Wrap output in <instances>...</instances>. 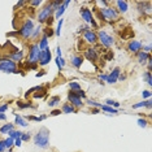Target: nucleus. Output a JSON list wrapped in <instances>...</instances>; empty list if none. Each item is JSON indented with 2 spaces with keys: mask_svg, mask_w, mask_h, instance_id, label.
<instances>
[{
  "mask_svg": "<svg viewBox=\"0 0 152 152\" xmlns=\"http://www.w3.org/2000/svg\"><path fill=\"white\" fill-rule=\"evenodd\" d=\"M15 124L18 126H22V127H27L29 126V124H27V121L23 118V117H21L20 115H16V118H15Z\"/></svg>",
  "mask_w": 152,
  "mask_h": 152,
  "instance_id": "obj_19",
  "label": "nucleus"
},
{
  "mask_svg": "<svg viewBox=\"0 0 152 152\" xmlns=\"http://www.w3.org/2000/svg\"><path fill=\"white\" fill-rule=\"evenodd\" d=\"M138 125H139V127H146L147 126V121L144 118H139L138 120Z\"/></svg>",
  "mask_w": 152,
  "mask_h": 152,
  "instance_id": "obj_39",
  "label": "nucleus"
},
{
  "mask_svg": "<svg viewBox=\"0 0 152 152\" xmlns=\"http://www.w3.org/2000/svg\"><path fill=\"white\" fill-rule=\"evenodd\" d=\"M85 57L90 61H96L98 60V51H96L95 48H88L85 52Z\"/></svg>",
  "mask_w": 152,
  "mask_h": 152,
  "instance_id": "obj_14",
  "label": "nucleus"
},
{
  "mask_svg": "<svg viewBox=\"0 0 152 152\" xmlns=\"http://www.w3.org/2000/svg\"><path fill=\"white\" fill-rule=\"evenodd\" d=\"M4 144H5L7 150H9V148H12L13 146H15V140H13L12 138H7V139L4 140Z\"/></svg>",
  "mask_w": 152,
  "mask_h": 152,
  "instance_id": "obj_30",
  "label": "nucleus"
},
{
  "mask_svg": "<svg viewBox=\"0 0 152 152\" xmlns=\"http://www.w3.org/2000/svg\"><path fill=\"white\" fill-rule=\"evenodd\" d=\"M33 30H34L33 21L31 20H26L25 23L20 27V30H17V34H18L21 38H23V39H29V38H31Z\"/></svg>",
  "mask_w": 152,
  "mask_h": 152,
  "instance_id": "obj_3",
  "label": "nucleus"
},
{
  "mask_svg": "<svg viewBox=\"0 0 152 152\" xmlns=\"http://www.w3.org/2000/svg\"><path fill=\"white\" fill-rule=\"evenodd\" d=\"M12 130H15V124H5V125L0 127V133L1 134H8Z\"/></svg>",
  "mask_w": 152,
  "mask_h": 152,
  "instance_id": "obj_21",
  "label": "nucleus"
},
{
  "mask_svg": "<svg viewBox=\"0 0 152 152\" xmlns=\"http://www.w3.org/2000/svg\"><path fill=\"white\" fill-rule=\"evenodd\" d=\"M87 104L90 107H95V108H99V109H100V107H102V104H100V103H96L95 100H88Z\"/></svg>",
  "mask_w": 152,
  "mask_h": 152,
  "instance_id": "obj_36",
  "label": "nucleus"
},
{
  "mask_svg": "<svg viewBox=\"0 0 152 152\" xmlns=\"http://www.w3.org/2000/svg\"><path fill=\"white\" fill-rule=\"evenodd\" d=\"M68 100H69V104L73 105L74 108H81V107L83 105V102H82V99L78 98V96L75 95L73 91H70L68 94Z\"/></svg>",
  "mask_w": 152,
  "mask_h": 152,
  "instance_id": "obj_10",
  "label": "nucleus"
},
{
  "mask_svg": "<svg viewBox=\"0 0 152 152\" xmlns=\"http://www.w3.org/2000/svg\"><path fill=\"white\" fill-rule=\"evenodd\" d=\"M39 47H38L37 43H34L30 46L29 48V56H27V63H29V65H35L38 64V58H39Z\"/></svg>",
  "mask_w": 152,
  "mask_h": 152,
  "instance_id": "obj_6",
  "label": "nucleus"
},
{
  "mask_svg": "<svg viewBox=\"0 0 152 152\" xmlns=\"http://www.w3.org/2000/svg\"><path fill=\"white\" fill-rule=\"evenodd\" d=\"M34 144L39 148H47L50 144V130L47 127H40L34 135Z\"/></svg>",
  "mask_w": 152,
  "mask_h": 152,
  "instance_id": "obj_1",
  "label": "nucleus"
},
{
  "mask_svg": "<svg viewBox=\"0 0 152 152\" xmlns=\"http://www.w3.org/2000/svg\"><path fill=\"white\" fill-rule=\"evenodd\" d=\"M53 13H55V11H53L52 5H51V3H48V4L44 7V8L40 9V12L38 13V22L39 23L47 22L48 20L53 16Z\"/></svg>",
  "mask_w": 152,
  "mask_h": 152,
  "instance_id": "obj_5",
  "label": "nucleus"
},
{
  "mask_svg": "<svg viewBox=\"0 0 152 152\" xmlns=\"http://www.w3.org/2000/svg\"><path fill=\"white\" fill-rule=\"evenodd\" d=\"M22 142H29L30 139H31V135H30L29 133H22V135H21V138H20Z\"/></svg>",
  "mask_w": 152,
  "mask_h": 152,
  "instance_id": "obj_34",
  "label": "nucleus"
},
{
  "mask_svg": "<svg viewBox=\"0 0 152 152\" xmlns=\"http://www.w3.org/2000/svg\"><path fill=\"white\" fill-rule=\"evenodd\" d=\"M42 33V26H37V27H34V30H33V34H31V38H34V39H35V38H38V35H39V34Z\"/></svg>",
  "mask_w": 152,
  "mask_h": 152,
  "instance_id": "obj_31",
  "label": "nucleus"
},
{
  "mask_svg": "<svg viewBox=\"0 0 152 152\" xmlns=\"http://www.w3.org/2000/svg\"><path fill=\"white\" fill-rule=\"evenodd\" d=\"M116 5H117V8H118V12L120 13H126L127 9H129V4H127V1L118 0V1H116Z\"/></svg>",
  "mask_w": 152,
  "mask_h": 152,
  "instance_id": "obj_17",
  "label": "nucleus"
},
{
  "mask_svg": "<svg viewBox=\"0 0 152 152\" xmlns=\"http://www.w3.org/2000/svg\"><path fill=\"white\" fill-rule=\"evenodd\" d=\"M65 9H66V7H64L63 4H61V5L56 9V11H55V18H57V20H58V18H61V16L64 15Z\"/></svg>",
  "mask_w": 152,
  "mask_h": 152,
  "instance_id": "obj_25",
  "label": "nucleus"
},
{
  "mask_svg": "<svg viewBox=\"0 0 152 152\" xmlns=\"http://www.w3.org/2000/svg\"><path fill=\"white\" fill-rule=\"evenodd\" d=\"M55 61H56V65H57V68L60 69V70L65 66V60L63 57H56V60H55Z\"/></svg>",
  "mask_w": 152,
  "mask_h": 152,
  "instance_id": "obj_29",
  "label": "nucleus"
},
{
  "mask_svg": "<svg viewBox=\"0 0 152 152\" xmlns=\"http://www.w3.org/2000/svg\"><path fill=\"white\" fill-rule=\"evenodd\" d=\"M7 120V116L4 113H0V121H5Z\"/></svg>",
  "mask_w": 152,
  "mask_h": 152,
  "instance_id": "obj_51",
  "label": "nucleus"
},
{
  "mask_svg": "<svg viewBox=\"0 0 152 152\" xmlns=\"http://www.w3.org/2000/svg\"><path fill=\"white\" fill-rule=\"evenodd\" d=\"M15 146L16 147H21L22 146V140L20 139V138H18V139H15Z\"/></svg>",
  "mask_w": 152,
  "mask_h": 152,
  "instance_id": "obj_46",
  "label": "nucleus"
},
{
  "mask_svg": "<svg viewBox=\"0 0 152 152\" xmlns=\"http://www.w3.org/2000/svg\"><path fill=\"white\" fill-rule=\"evenodd\" d=\"M51 58H52V53H51L50 47H48L44 51H40L39 58H38V64H39L40 66H46L47 64H50Z\"/></svg>",
  "mask_w": 152,
  "mask_h": 152,
  "instance_id": "obj_8",
  "label": "nucleus"
},
{
  "mask_svg": "<svg viewBox=\"0 0 152 152\" xmlns=\"http://www.w3.org/2000/svg\"><path fill=\"white\" fill-rule=\"evenodd\" d=\"M69 87H70V90L73 92H75V91H78V90H81V85L77 83V82H70V83H69Z\"/></svg>",
  "mask_w": 152,
  "mask_h": 152,
  "instance_id": "obj_32",
  "label": "nucleus"
},
{
  "mask_svg": "<svg viewBox=\"0 0 152 152\" xmlns=\"http://www.w3.org/2000/svg\"><path fill=\"white\" fill-rule=\"evenodd\" d=\"M58 104H60V96H52L48 100V107H51V108H53Z\"/></svg>",
  "mask_w": 152,
  "mask_h": 152,
  "instance_id": "obj_23",
  "label": "nucleus"
},
{
  "mask_svg": "<svg viewBox=\"0 0 152 152\" xmlns=\"http://www.w3.org/2000/svg\"><path fill=\"white\" fill-rule=\"evenodd\" d=\"M0 72H4V73H18L17 72V64L15 61L9 60L8 57L0 58Z\"/></svg>",
  "mask_w": 152,
  "mask_h": 152,
  "instance_id": "obj_4",
  "label": "nucleus"
},
{
  "mask_svg": "<svg viewBox=\"0 0 152 152\" xmlns=\"http://www.w3.org/2000/svg\"><path fill=\"white\" fill-rule=\"evenodd\" d=\"M143 79L147 82L148 86H152V77H151V72H146L143 73Z\"/></svg>",
  "mask_w": 152,
  "mask_h": 152,
  "instance_id": "obj_28",
  "label": "nucleus"
},
{
  "mask_svg": "<svg viewBox=\"0 0 152 152\" xmlns=\"http://www.w3.org/2000/svg\"><path fill=\"white\" fill-rule=\"evenodd\" d=\"M29 4L33 5V7H39L40 4H42V1H40V0H37V1H29Z\"/></svg>",
  "mask_w": 152,
  "mask_h": 152,
  "instance_id": "obj_42",
  "label": "nucleus"
},
{
  "mask_svg": "<svg viewBox=\"0 0 152 152\" xmlns=\"http://www.w3.org/2000/svg\"><path fill=\"white\" fill-rule=\"evenodd\" d=\"M9 60H12V61H22V58H23V51L21 50H17V51H13L12 53H9Z\"/></svg>",
  "mask_w": 152,
  "mask_h": 152,
  "instance_id": "obj_15",
  "label": "nucleus"
},
{
  "mask_svg": "<svg viewBox=\"0 0 152 152\" xmlns=\"http://www.w3.org/2000/svg\"><path fill=\"white\" fill-rule=\"evenodd\" d=\"M9 138H12L13 140L15 139H18V138H21L22 135V131H18V130H12V131H9Z\"/></svg>",
  "mask_w": 152,
  "mask_h": 152,
  "instance_id": "obj_26",
  "label": "nucleus"
},
{
  "mask_svg": "<svg viewBox=\"0 0 152 152\" xmlns=\"http://www.w3.org/2000/svg\"><path fill=\"white\" fill-rule=\"evenodd\" d=\"M146 107H147V108H148V109H150V108H151V107H152V102H151V99H148V100H147V102H146Z\"/></svg>",
  "mask_w": 152,
  "mask_h": 152,
  "instance_id": "obj_49",
  "label": "nucleus"
},
{
  "mask_svg": "<svg viewBox=\"0 0 152 152\" xmlns=\"http://www.w3.org/2000/svg\"><path fill=\"white\" fill-rule=\"evenodd\" d=\"M83 38H85L86 42L90 43V44H95L96 42H98V35H96V33L92 31L91 29L86 30L85 34H83Z\"/></svg>",
  "mask_w": 152,
  "mask_h": 152,
  "instance_id": "obj_13",
  "label": "nucleus"
},
{
  "mask_svg": "<svg viewBox=\"0 0 152 152\" xmlns=\"http://www.w3.org/2000/svg\"><path fill=\"white\" fill-rule=\"evenodd\" d=\"M38 47H39V51H44L46 48H48V38L43 34L42 39H40V42L38 43Z\"/></svg>",
  "mask_w": 152,
  "mask_h": 152,
  "instance_id": "obj_20",
  "label": "nucleus"
},
{
  "mask_svg": "<svg viewBox=\"0 0 152 152\" xmlns=\"http://www.w3.org/2000/svg\"><path fill=\"white\" fill-rule=\"evenodd\" d=\"M142 48H143V52H147V53H150V52H151V44H147V46H143Z\"/></svg>",
  "mask_w": 152,
  "mask_h": 152,
  "instance_id": "obj_41",
  "label": "nucleus"
},
{
  "mask_svg": "<svg viewBox=\"0 0 152 152\" xmlns=\"http://www.w3.org/2000/svg\"><path fill=\"white\" fill-rule=\"evenodd\" d=\"M60 110L58 109H55V110H52V112H51V116H57V115H60Z\"/></svg>",
  "mask_w": 152,
  "mask_h": 152,
  "instance_id": "obj_48",
  "label": "nucleus"
},
{
  "mask_svg": "<svg viewBox=\"0 0 152 152\" xmlns=\"http://www.w3.org/2000/svg\"><path fill=\"white\" fill-rule=\"evenodd\" d=\"M146 107V102H140V103H137V104H134L133 105V109H139V108H144Z\"/></svg>",
  "mask_w": 152,
  "mask_h": 152,
  "instance_id": "obj_37",
  "label": "nucleus"
},
{
  "mask_svg": "<svg viewBox=\"0 0 152 152\" xmlns=\"http://www.w3.org/2000/svg\"><path fill=\"white\" fill-rule=\"evenodd\" d=\"M96 35H98V40H100V43L107 48L112 47L113 44H115V38H113L112 35H109V34H107L104 30H100Z\"/></svg>",
  "mask_w": 152,
  "mask_h": 152,
  "instance_id": "obj_7",
  "label": "nucleus"
},
{
  "mask_svg": "<svg viewBox=\"0 0 152 152\" xmlns=\"http://www.w3.org/2000/svg\"><path fill=\"white\" fill-rule=\"evenodd\" d=\"M137 57H138V61H139V64L142 65H144L147 63V60L151 57V55L150 53H147V52H143V51H140V52H138L137 53Z\"/></svg>",
  "mask_w": 152,
  "mask_h": 152,
  "instance_id": "obj_16",
  "label": "nucleus"
},
{
  "mask_svg": "<svg viewBox=\"0 0 152 152\" xmlns=\"http://www.w3.org/2000/svg\"><path fill=\"white\" fill-rule=\"evenodd\" d=\"M79 13H81V17L85 20V22L87 23H91L94 27H96V22L94 20V16H92V12L90 11L88 8H86V7H82L81 9H79Z\"/></svg>",
  "mask_w": 152,
  "mask_h": 152,
  "instance_id": "obj_9",
  "label": "nucleus"
},
{
  "mask_svg": "<svg viewBox=\"0 0 152 152\" xmlns=\"http://www.w3.org/2000/svg\"><path fill=\"white\" fill-rule=\"evenodd\" d=\"M63 20L60 18V21H58V23H57V29H56V35H60L61 34V27H63Z\"/></svg>",
  "mask_w": 152,
  "mask_h": 152,
  "instance_id": "obj_38",
  "label": "nucleus"
},
{
  "mask_svg": "<svg viewBox=\"0 0 152 152\" xmlns=\"http://www.w3.org/2000/svg\"><path fill=\"white\" fill-rule=\"evenodd\" d=\"M99 16L103 18V21H116L118 20V12L113 9L112 7H105L99 11Z\"/></svg>",
  "mask_w": 152,
  "mask_h": 152,
  "instance_id": "obj_2",
  "label": "nucleus"
},
{
  "mask_svg": "<svg viewBox=\"0 0 152 152\" xmlns=\"http://www.w3.org/2000/svg\"><path fill=\"white\" fill-rule=\"evenodd\" d=\"M142 47H143V44L139 40H130L129 44H127V51H130L133 53H138L142 51Z\"/></svg>",
  "mask_w": 152,
  "mask_h": 152,
  "instance_id": "obj_12",
  "label": "nucleus"
},
{
  "mask_svg": "<svg viewBox=\"0 0 152 152\" xmlns=\"http://www.w3.org/2000/svg\"><path fill=\"white\" fill-rule=\"evenodd\" d=\"M26 118L29 120V121H37V122H39V121L46 120V116H40V117H35V116H27Z\"/></svg>",
  "mask_w": 152,
  "mask_h": 152,
  "instance_id": "obj_33",
  "label": "nucleus"
},
{
  "mask_svg": "<svg viewBox=\"0 0 152 152\" xmlns=\"http://www.w3.org/2000/svg\"><path fill=\"white\" fill-rule=\"evenodd\" d=\"M146 64H147V66H148V72H151V70H152V58H151V57L147 60Z\"/></svg>",
  "mask_w": 152,
  "mask_h": 152,
  "instance_id": "obj_43",
  "label": "nucleus"
},
{
  "mask_svg": "<svg viewBox=\"0 0 152 152\" xmlns=\"http://www.w3.org/2000/svg\"><path fill=\"white\" fill-rule=\"evenodd\" d=\"M7 150L5 148V144H4V140H0V152H4Z\"/></svg>",
  "mask_w": 152,
  "mask_h": 152,
  "instance_id": "obj_45",
  "label": "nucleus"
},
{
  "mask_svg": "<svg viewBox=\"0 0 152 152\" xmlns=\"http://www.w3.org/2000/svg\"><path fill=\"white\" fill-rule=\"evenodd\" d=\"M107 77H108V74H100L99 81H107Z\"/></svg>",
  "mask_w": 152,
  "mask_h": 152,
  "instance_id": "obj_47",
  "label": "nucleus"
},
{
  "mask_svg": "<svg viewBox=\"0 0 152 152\" xmlns=\"http://www.w3.org/2000/svg\"><path fill=\"white\" fill-rule=\"evenodd\" d=\"M91 112H92V113H94V115H95V113H99V108H95V109H91Z\"/></svg>",
  "mask_w": 152,
  "mask_h": 152,
  "instance_id": "obj_53",
  "label": "nucleus"
},
{
  "mask_svg": "<svg viewBox=\"0 0 152 152\" xmlns=\"http://www.w3.org/2000/svg\"><path fill=\"white\" fill-rule=\"evenodd\" d=\"M26 3L25 1H20V3H17V5H16V8H20V7H22V5H25Z\"/></svg>",
  "mask_w": 152,
  "mask_h": 152,
  "instance_id": "obj_52",
  "label": "nucleus"
},
{
  "mask_svg": "<svg viewBox=\"0 0 152 152\" xmlns=\"http://www.w3.org/2000/svg\"><path fill=\"white\" fill-rule=\"evenodd\" d=\"M74 94L77 95L78 98H81L82 100H83V99H86V94H85V91H83V90H82V88H81V90H78V91H75Z\"/></svg>",
  "mask_w": 152,
  "mask_h": 152,
  "instance_id": "obj_35",
  "label": "nucleus"
},
{
  "mask_svg": "<svg viewBox=\"0 0 152 152\" xmlns=\"http://www.w3.org/2000/svg\"><path fill=\"white\" fill-rule=\"evenodd\" d=\"M70 64L73 65L74 68H81V65L83 64V57L82 56H72Z\"/></svg>",
  "mask_w": 152,
  "mask_h": 152,
  "instance_id": "obj_18",
  "label": "nucleus"
},
{
  "mask_svg": "<svg viewBox=\"0 0 152 152\" xmlns=\"http://www.w3.org/2000/svg\"><path fill=\"white\" fill-rule=\"evenodd\" d=\"M121 74V69L120 68H115L112 72L108 74V77H107V83H109V85H113V83H116L117 81H118V75Z\"/></svg>",
  "mask_w": 152,
  "mask_h": 152,
  "instance_id": "obj_11",
  "label": "nucleus"
},
{
  "mask_svg": "<svg viewBox=\"0 0 152 152\" xmlns=\"http://www.w3.org/2000/svg\"><path fill=\"white\" fill-rule=\"evenodd\" d=\"M9 108V104L7 103V104H3V105H0V113H4L5 110H8Z\"/></svg>",
  "mask_w": 152,
  "mask_h": 152,
  "instance_id": "obj_40",
  "label": "nucleus"
},
{
  "mask_svg": "<svg viewBox=\"0 0 152 152\" xmlns=\"http://www.w3.org/2000/svg\"><path fill=\"white\" fill-rule=\"evenodd\" d=\"M100 109L104 110V112L112 113V115H116V113H118V110L115 109L113 107H109V105H105V104H102V107H100Z\"/></svg>",
  "mask_w": 152,
  "mask_h": 152,
  "instance_id": "obj_24",
  "label": "nucleus"
},
{
  "mask_svg": "<svg viewBox=\"0 0 152 152\" xmlns=\"http://www.w3.org/2000/svg\"><path fill=\"white\" fill-rule=\"evenodd\" d=\"M17 107H18L20 109H26V108H34V105L31 103H22V102H18L17 103Z\"/></svg>",
  "mask_w": 152,
  "mask_h": 152,
  "instance_id": "obj_27",
  "label": "nucleus"
},
{
  "mask_svg": "<svg viewBox=\"0 0 152 152\" xmlns=\"http://www.w3.org/2000/svg\"><path fill=\"white\" fill-rule=\"evenodd\" d=\"M56 53H57V57H61V53H63V52H61V48L60 47L56 48Z\"/></svg>",
  "mask_w": 152,
  "mask_h": 152,
  "instance_id": "obj_50",
  "label": "nucleus"
},
{
  "mask_svg": "<svg viewBox=\"0 0 152 152\" xmlns=\"http://www.w3.org/2000/svg\"><path fill=\"white\" fill-rule=\"evenodd\" d=\"M142 96H143V98L150 99L151 98V91H143V92H142Z\"/></svg>",
  "mask_w": 152,
  "mask_h": 152,
  "instance_id": "obj_44",
  "label": "nucleus"
},
{
  "mask_svg": "<svg viewBox=\"0 0 152 152\" xmlns=\"http://www.w3.org/2000/svg\"><path fill=\"white\" fill-rule=\"evenodd\" d=\"M74 112H75V108L73 105L69 104V103H65L63 105V108H61V113H66V115H69V113H74Z\"/></svg>",
  "mask_w": 152,
  "mask_h": 152,
  "instance_id": "obj_22",
  "label": "nucleus"
}]
</instances>
